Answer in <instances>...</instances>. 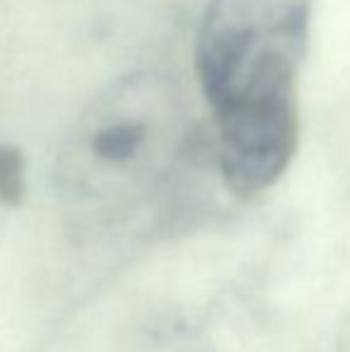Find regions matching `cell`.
Returning <instances> with one entry per match:
<instances>
[{"label": "cell", "instance_id": "cell-1", "mask_svg": "<svg viewBox=\"0 0 350 352\" xmlns=\"http://www.w3.org/2000/svg\"><path fill=\"white\" fill-rule=\"evenodd\" d=\"M209 170H216L211 130L206 135L173 77L132 72L75 118L56 185L82 235H111L164 226Z\"/></svg>", "mask_w": 350, "mask_h": 352}, {"label": "cell", "instance_id": "cell-2", "mask_svg": "<svg viewBox=\"0 0 350 352\" xmlns=\"http://www.w3.org/2000/svg\"><path fill=\"white\" fill-rule=\"evenodd\" d=\"M312 0H209L195 65L211 108L223 187L252 199L288 170L300 142L298 77Z\"/></svg>", "mask_w": 350, "mask_h": 352}, {"label": "cell", "instance_id": "cell-3", "mask_svg": "<svg viewBox=\"0 0 350 352\" xmlns=\"http://www.w3.org/2000/svg\"><path fill=\"white\" fill-rule=\"evenodd\" d=\"M27 197V158L14 144L0 142V206L17 209Z\"/></svg>", "mask_w": 350, "mask_h": 352}]
</instances>
